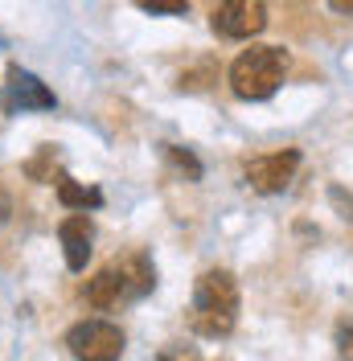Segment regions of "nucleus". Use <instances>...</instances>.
<instances>
[{
	"instance_id": "nucleus-1",
	"label": "nucleus",
	"mask_w": 353,
	"mask_h": 361,
	"mask_svg": "<svg viewBox=\"0 0 353 361\" xmlns=\"http://www.w3.org/2000/svg\"><path fill=\"white\" fill-rule=\"evenodd\" d=\"M152 288H156L152 259L136 250V255L111 259L107 267L95 271L87 283H83V300H87V308H95V312H119V308H128L136 300H144Z\"/></svg>"
},
{
	"instance_id": "nucleus-2",
	"label": "nucleus",
	"mask_w": 353,
	"mask_h": 361,
	"mask_svg": "<svg viewBox=\"0 0 353 361\" xmlns=\"http://www.w3.org/2000/svg\"><path fill=\"white\" fill-rule=\"evenodd\" d=\"M239 304H243V295H239V279L230 275V271L222 267H210L198 275V283H193V300H189V329L205 341H222L234 333V324H239Z\"/></svg>"
},
{
	"instance_id": "nucleus-3",
	"label": "nucleus",
	"mask_w": 353,
	"mask_h": 361,
	"mask_svg": "<svg viewBox=\"0 0 353 361\" xmlns=\"http://www.w3.org/2000/svg\"><path fill=\"white\" fill-rule=\"evenodd\" d=\"M287 78V54L280 45H251L230 62V90L243 103H263Z\"/></svg>"
},
{
	"instance_id": "nucleus-4",
	"label": "nucleus",
	"mask_w": 353,
	"mask_h": 361,
	"mask_svg": "<svg viewBox=\"0 0 353 361\" xmlns=\"http://www.w3.org/2000/svg\"><path fill=\"white\" fill-rule=\"evenodd\" d=\"M66 349L74 361H119L124 357V329L103 316L78 320L66 333Z\"/></svg>"
},
{
	"instance_id": "nucleus-5",
	"label": "nucleus",
	"mask_w": 353,
	"mask_h": 361,
	"mask_svg": "<svg viewBox=\"0 0 353 361\" xmlns=\"http://www.w3.org/2000/svg\"><path fill=\"white\" fill-rule=\"evenodd\" d=\"M296 173H300V152H296V148L267 152V157H251L243 164V180L255 189V193H263V197L284 193L287 185L296 180Z\"/></svg>"
},
{
	"instance_id": "nucleus-6",
	"label": "nucleus",
	"mask_w": 353,
	"mask_h": 361,
	"mask_svg": "<svg viewBox=\"0 0 353 361\" xmlns=\"http://www.w3.org/2000/svg\"><path fill=\"white\" fill-rule=\"evenodd\" d=\"M210 25L226 42H251L267 29V4L263 0H222Z\"/></svg>"
},
{
	"instance_id": "nucleus-7",
	"label": "nucleus",
	"mask_w": 353,
	"mask_h": 361,
	"mask_svg": "<svg viewBox=\"0 0 353 361\" xmlns=\"http://www.w3.org/2000/svg\"><path fill=\"white\" fill-rule=\"evenodd\" d=\"M0 107L8 115H25V111H54L58 99L54 90L45 87L37 74H29L21 66H8L4 74V94H0Z\"/></svg>"
},
{
	"instance_id": "nucleus-8",
	"label": "nucleus",
	"mask_w": 353,
	"mask_h": 361,
	"mask_svg": "<svg viewBox=\"0 0 353 361\" xmlns=\"http://www.w3.org/2000/svg\"><path fill=\"white\" fill-rule=\"evenodd\" d=\"M58 238H62V255H66V267L70 271H87V259H90V243H95V226H90L87 214H70V218H62V226H58Z\"/></svg>"
},
{
	"instance_id": "nucleus-9",
	"label": "nucleus",
	"mask_w": 353,
	"mask_h": 361,
	"mask_svg": "<svg viewBox=\"0 0 353 361\" xmlns=\"http://www.w3.org/2000/svg\"><path fill=\"white\" fill-rule=\"evenodd\" d=\"M58 202L66 205V209L87 214V209H99V205H103V193H99V189H90V185L70 180L66 173H58Z\"/></svg>"
},
{
	"instance_id": "nucleus-10",
	"label": "nucleus",
	"mask_w": 353,
	"mask_h": 361,
	"mask_svg": "<svg viewBox=\"0 0 353 361\" xmlns=\"http://www.w3.org/2000/svg\"><path fill=\"white\" fill-rule=\"evenodd\" d=\"M164 157L173 160L176 169L185 173V180H201V160L189 152V148H176V144H164Z\"/></svg>"
},
{
	"instance_id": "nucleus-11",
	"label": "nucleus",
	"mask_w": 353,
	"mask_h": 361,
	"mask_svg": "<svg viewBox=\"0 0 353 361\" xmlns=\"http://www.w3.org/2000/svg\"><path fill=\"white\" fill-rule=\"evenodd\" d=\"M54 160H58V152L45 144L42 152H37V160H29V164H25V173H29L33 180H42V185H45V180H54Z\"/></svg>"
},
{
	"instance_id": "nucleus-12",
	"label": "nucleus",
	"mask_w": 353,
	"mask_h": 361,
	"mask_svg": "<svg viewBox=\"0 0 353 361\" xmlns=\"http://www.w3.org/2000/svg\"><path fill=\"white\" fill-rule=\"evenodd\" d=\"M144 13H152V17H181V13H189V0H136Z\"/></svg>"
},
{
	"instance_id": "nucleus-13",
	"label": "nucleus",
	"mask_w": 353,
	"mask_h": 361,
	"mask_svg": "<svg viewBox=\"0 0 353 361\" xmlns=\"http://www.w3.org/2000/svg\"><path fill=\"white\" fill-rule=\"evenodd\" d=\"M333 345H337V357L353 361V316L337 320V333H333Z\"/></svg>"
},
{
	"instance_id": "nucleus-14",
	"label": "nucleus",
	"mask_w": 353,
	"mask_h": 361,
	"mask_svg": "<svg viewBox=\"0 0 353 361\" xmlns=\"http://www.w3.org/2000/svg\"><path fill=\"white\" fill-rule=\"evenodd\" d=\"M329 197H333V205H337V214H341L345 222H353V193H345L341 185H333V189H329Z\"/></svg>"
},
{
	"instance_id": "nucleus-15",
	"label": "nucleus",
	"mask_w": 353,
	"mask_h": 361,
	"mask_svg": "<svg viewBox=\"0 0 353 361\" xmlns=\"http://www.w3.org/2000/svg\"><path fill=\"white\" fill-rule=\"evenodd\" d=\"M160 361H201V357H198V349H189V345H169L160 353Z\"/></svg>"
},
{
	"instance_id": "nucleus-16",
	"label": "nucleus",
	"mask_w": 353,
	"mask_h": 361,
	"mask_svg": "<svg viewBox=\"0 0 353 361\" xmlns=\"http://www.w3.org/2000/svg\"><path fill=\"white\" fill-rule=\"evenodd\" d=\"M8 218H13V193H8L4 180H0V226L8 222Z\"/></svg>"
},
{
	"instance_id": "nucleus-17",
	"label": "nucleus",
	"mask_w": 353,
	"mask_h": 361,
	"mask_svg": "<svg viewBox=\"0 0 353 361\" xmlns=\"http://www.w3.org/2000/svg\"><path fill=\"white\" fill-rule=\"evenodd\" d=\"M333 13H341V17H353V0H325Z\"/></svg>"
}]
</instances>
